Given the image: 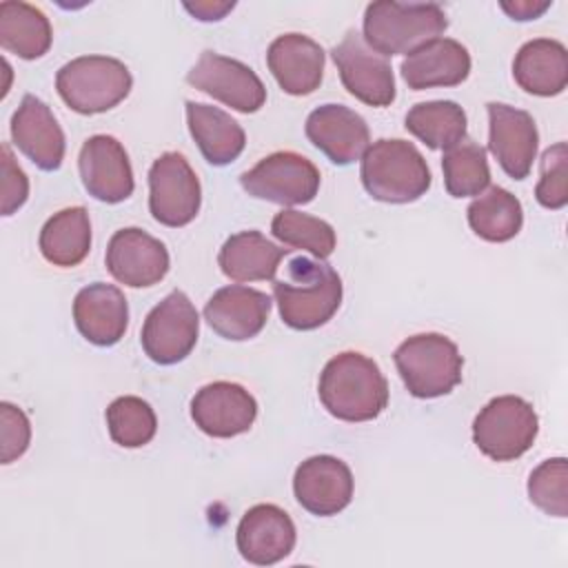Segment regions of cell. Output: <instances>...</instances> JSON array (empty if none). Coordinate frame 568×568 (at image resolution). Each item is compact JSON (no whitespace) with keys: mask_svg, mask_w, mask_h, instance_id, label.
Segmentation results:
<instances>
[{"mask_svg":"<svg viewBox=\"0 0 568 568\" xmlns=\"http://www.w3.org/2000/svg\"><path fill=\"white\" fill-rule=\"evenodd\" d=\"M444 186L453 197L479 195L490 184V169L486 160V149L464 138L455 146L444 151L442 158Z\"/></svg>","mask_w":568,"mask_h":568,"instance_id":"1f68e13d","label":"cell"},{"mask_svg":"<svg viewBox=\"0 0 568 568\" xmlns=\"http://www.w3.org/2000/svg\"><path fill=\"white\" fill-rule=\"evenodd\" d=\"M280 317L295 331H313L326 324L342 304V280L324 260L293 257L284 277L273 280Z\"/></svg>","mask_w":568,"mask_h":568,"instance_id":"7a4b0ae2","label":"cell"},{"mask_svg":"<svg viewBox=\"0 0 568 568\" xmlns=\"http://www.w3.org/2000/svg\"><path fill=\"white\" fill-rule=\"evenodd\" d=\"M548 7H550L548 0H544V2H535V0L501 2V9H504L513 20H535V18H539Z\"/></svg>","mask_w":568,"mask_h":568,"instance_id":"ab89813d","label":"cell"},{"mask_svg":"<svg viewBox=\"0 0 568 568\" xmlns=\"http://www.w3.org/2000/svg\"><path fill=\"white\" fill-rule=\"evenodd\" d=\"M448 29L444 9L435 2H371L364 11V42L379 55L410 53Z\"/></svg>","mask_w":568,"mask_h":568,"instance_id":"3957f363","label":"cell"},{"mask_svg":"<svg viewBox=\"0 0 568 568\" xmlns=\"http://www.w3.org/2000/svg\"><path fill=\"white\" fill-rule=\"evenodd\" d=\"M468 224L486 242H508L524 224L521 202L501 186H488L468 206Z\"/></svg>","mask_w":568,"mask_h":568,"instance_id":"f546056e","label":"cell"},{"mask_svg":"<svg viewBox=\"0 0 568 568\" xmlns=\"http://www.w3.org/2000/svg\"><path fill=\"white\" fill-rule=\"evenodd\" d=\"M566 162H568V146L566 142H557L548 146L539 162V182L535 189V197L544 209H564L568 202L566 189Z\"/></svg>","mask_w":568,"mask_h":568,"instance_id":"d590c367","label":"cell"},{"mask_svg":"<svg viewBox=\"0 0 568 568\" xmlns=\"http://www.w3.org/2000/svg\"><path fill=\"white\" fill-rule=\"evenodd\" d=\"M235 7V2H186L184 4V9L193 16V18H197V20H202V22H213V20H222L231 9Z\"/></svg>","mask_w":568,"mask_h":568,"instance_id":"f35d334b","label":"cell"},{"mask_svg":"<svg viewBox=\"0 0 568 568\" xmlns=\"http://www.w3.org/2000/svg\"><path fill=\"white\" fill-rule=\"evenodd\" d=\"M488 149L513 180L528 178L539 133L532 115L524 109H515L504 102H488Z\"/></svg>","mask_w":568,"mask_h":568,"instance_id":"4fadbf2b","label":"cell"},{"mask_svg":"<svg viewBox=\"0 0 568 568\" xmlns=\"http://www.w3.org/2000/svg\"><path fill=\"white\" fill-rule=\"evenodd\" d=\"M399 71L408 89L415 91L457 87L470 73V53L453 38H435L410 51L402 60Z\"/></svg>","mask_w":568,"mask_h":568,"instance_id":"cb8c5ba5","label":"cell"},{"mask_svg":"<svg viewBox=\"0 0 568 568\" xmlns=\"http://www.w3.org/2000/svg\"><path fill=\"white\" fill-rule=\"evenodd\" d=\"M324 49L304 33H284L266 51V64L288 95L313 93L324 78Z\"/></svg>","mask_w":568,"mask_h":568,"instance_id":"44dd1931","label":"cell"},{"mask_svg":"<svg viewBox=\"0 0 568 568\" xmlns=\"http://www.w3.org/2000/svg\"><path fill=\"white\" fill-rule=\"evenodd\" d=\"M466 113L453 100H430L415 104L404 120L406 131L428 149H450L466 138Z\"/></svg>","mask_w":568,"mask_h":568,"instance_id":"4dcf8cb0","label":"cell"},{"mask_svg":"<svg viewBox=\"0 0 568 568\" xmlns=\"http://www.w3.org/2000/svg\"><path fill=\"white\" fill-rule=\"evenodd\" d=\"M306 138L333 164L346 166L359 160L371 142L366 120L344 104H322L306 118Z\"/></svg>","mask_w":568,"mask_h":568,"instance_id":"d6986e66","label":"cell"},{"mask_svg":"<svg viewBox=\"0 0 568 568\" xmlns=\"http://www.w3.org/2000/svg\"><path fill=\"white\" fill-rule=\"evenodd\" d=\"M271 233L284 246H288V251L304 248L317 260H326L337 244L335 231L328 222L295 209H282L280 213H275L271 222Z\"/></svg>","mask_w":568,"mask_h":568,"instance_id":"d6a6232c","label":"cell"},{"mask_svg":"<svg viewBox=\"0 0 568 568\" xmlns=\"http://www.w3.org/2000/svg\"><path fill=\"white\" fill-rule=\"evenodd\" d=\"M268 313L271 297L257 288H248L242 284L217 288L204 306L206 324L220 337L233 342L255 337L264 328Z\"/></svg>","mask_w":568,"mask_h":568,"instance_id":"ffe728a7","label":"cell"},{"mask_svg":"<svg viewBox=\"0 0 568 568\" xmlns=\"http://www.w3.org/2000/svg\"><path fill=\"white\" fill-rule=\"evenodd\" d=\"M317 395L333 417L342 422H368L386 408L388 382L371 357L357 351H344L322 368Z\"/></svg>","mask_w":568,"mask_h":568,"instance_id":"6da1fadb","label":"cell"},{"mask_svg":"<svg viewBox=\"0 0 568 568\" xmlns=\"http://www.w3.org/2000/svg\"><path fill=\"white\" fill-rule=\"evenodd\" d=\"M0 419H2V464H11L29 448L31 424H29V417L9 402L0 404Z\"/></svg>","mask_w":568,"mask_h":568,"instance_id":"8d00e7d4","label":"cell"},{"mask_svg":"<svg viewBox=\"0 0 568 568\" xmlns=\"http://www.w3.org/2000/svg\"><path fill=\"white\" fill-rule=\"evenodd\" d=\"M286 253L288 248L273 244L260 231H240L222 244L217 264L233 282L275 280L277 266Z\"/></svg>","mask_w":568,"mask_h":568,"instance_id":"4316f807","label":"cell"},{"mask_svg":"<svg viewBox=\"0 0 568 568\" xmlns=\"http://www.w3.org/2000/svg\"><path fill=\"white\" fill-rule=\"evenodd\" d=\"M186 82L240 113H255L266 102V89L257 73L244 62L215 51H202L186 73Z\"/></svg>","mask_w":568,"mask_h":568,"instance_id":"8fae6325","label":"cell"},{"mask_svg":"<svg viewBox=\"0 0 568 568\" xmlns=\"http://www.w3.org/2000/svg\"><path fill=\"white\" fill-rule=\"evenodd\" d=\"M202 189L189 160L178 151L162 153L149 169V211L155 222L178 229L195 220Z\"/></svg>","mask_w":568,"mask_h":568,"instance_id":"9c48e42d","label":"cell"},{"mask_svg":"<svg viewBox=\"0 0 568 568\" xmlns=\"http://www.w3.org/2000/svg\"><path fill=\"white\" fill-rule=\"evenodd\" d=\"M42 257L62 268L78 266L91 251V222L84 206H69L53 213L40 231Z\"/></svg>","mask_w":568,"mask_h":568,"instance_id":"83f0119b","label":"cell"},{"mask_svg":"<svg viewBox=\"0 0 568 568\" xmlns=\"http://www.w3.org/2000/svg\"><path fill=\"white\" fill-rule=\"evenodd\" d=\"M186 124L204 160L213 166L231 164L244 151V144H246L244 129L240 126L237 120H233L226 111L217 106L189 100Z\"/></svg>","mask_w":568,"mask_h":568,"instance_id":"484cf974","label":"cell"},{"mask_svg":"<svg viewBox=\"0 0 568 568\" xmlns=\"http://www.w3.org/2000/svg\"><path fill=\"white\" fill-rule=\"evenodd\" d=\"M11 140L42 171H55L64 160V133L51 109L31 93L11 118Z\"/></svg>","mask_w":568,"mask_h":568,"instance_id":"7402d4cb","label":"cell"},{"mask_svg":"<svg viewBox=\"0 0 568 568\" xmlns=\"http://www.w3.org/2000/svg\"><path fill=\"white\" fill-rule=\"evenodd\" d=\"M333 62L339 71L344 89L368 106H388L395 100V75L388 60L375 53L357 33L351 29L339 44L331 51Z\"/></svg>","mask_w":568,"mask_h":568,"instance_id":"7c38bea8","label":"cell"},{"mask_svg":"<svg viewBox=\"0 0 568 568\" xmlns=\"http://www.w3.org/2000/svg\"><path fill=\"white\" fill-rule=\"evenodd\" d=\"M295 524L288 513L275 504L248 508L235 532L240 555L255 566H273L295 548Z\"/></svg>","mask_w":568,"mask_h":568,"instance_id":"ac0fdd59","label":"cell"},{"mask_svg":"<svg viewBox=\"0 0 568 568\" xmlns=\"http://www.w3.org/2000/svg\"><path fill=\"white\" fill-rule=\"evenodd\" d=\"M109 273L124 286H153L169 273L166 246L138 226L120 229L111 235L104 255Z\"/></svg>","mask_w":568,"mask_h":568,"instance_id":"5bb4252c","label":"cell"},{"mask_svg":"<svg viewBox=\"0 0 568 568\" xmlns=\"http://www.w3.org/2000/svg\"><path fill=\"white\" fill-rule=\"evenodd\" d=\"M104 417L111 439L122 448L146 446L158 430V417L151 404L135 395L113 399Z\"/></svg>","mask_w":568,"mask_h":568,"instance_id":"836d02e7","label":"cell"},{"mask_svg":"<svg viewBox=\"0 0 568 568\" xmlns=\"http://www.w3.org/2000/svg\"><path fill=\"white\" fill-rule=\"evenodd\" d=\"M530 501L552 517H568V462L552 457L541 462L528 477Z\"/></svg>","mask_w":568,"mask_h":568,"instance_id":"e575fe53","label":"cell"},{"mask_svg":"<svg viewBox=\"0 0 568 568\" xmlns=\"http://www.w3.org/2000/svg\"><path fill=\"white\" fill-rule=\"evenodd\" d=\"M393 359L406 390L419 399L448 395L462 382L464 357L457 344L439 333H419L404 339Z\"/></svg>","mask_w":568,"mask_h":568,"instance_id":"5b68a950","label":"cell"},{"mask_svg":"<svg viewBox=\"0 0 568 568\" xmlns=\"http://www.w3.org/2000/svg\"><path fill=\"white\" fill-rule=\"evenodd\" d=\"M49 18L33 4L20 0L0 2V47L22 60L42 58L51 47Z\"/></svg>","mask_w":568,"mask_h":568,"instance_id":"f1b7e54d","label":"cell"},{"mask_svg":"<svg viewBox=\"0 0 568 568\" xmlns=\"http://www.w3.org/2000/svg\"><path fill=\"white\" fill-rule=\"evenodd\" d=\"M133 78L124 62L109 55H80L60 67L55 89L64 104L82 115L118 106L131 91Z\"/></svg>","mask_w":568,"mask_h":568,"instance_id":"8992f818","label":"cell"},{"mask_svg":"<svg viewBox=\"0 0 568 568\" xmlns=\"http://www.w3.org/2000/svg\"><path fill=\"white\" fill-rule=\"evenodd\" d=\"M73 322L87 342L95 346L118 344L129 326V304L124 293L104 282H93L80 288L73 300Z\"/></svg>","mask_w":568,"mask_h":568,"instance_id":"603a6c76","label":"cell"},{"mask_svg":"<svg viewBox=\"0 0 568 568\" xmlns=\"http://www.w3.org/2000/svg\"><path fill=\"white\" fill-rule=\"evenodd\" d=\"M359 178L371 197L388 204L419 200L430 189V169L419 149L399 138H382L362 155Z\"/></svg>","mask_w":568,"mask_h":568,"instance_id":"277c9868","label":"cell"},{"mask_svg":"<svg viewBox=\"0 0 568 568\" xmlns=\"http://www.w3.org/2000/svg\"><path fill=\"white\" fill-rule=\"evenodd\" d=\"M515 82L532 95H559L568 84V51L559 40L535 38L513 60Z\"/></svg>","mask_w":568,"mask_h":568,"instance_id":"d4e9b609","label":"cell"},{"mask_svg":"<svg viewBox=\"0 0 568 568\" xmlns=\"http://www.w3.org/2000/svg\"><path fill=\"white\" fill-rule=\"evenodd\" d=\"M353 473L333 455L304 459L293 475V493L300 506L317 517L342 513L353 499Z\"/></svg>","mask_w":568,"mask_h":568,"instance_id":"2e32d148","label":"cell"},{"mask_svg":"<svg viewBox=\"0 0 568 568\" xmlns=\"http://www.w3.org/2000/svg\"><path fill=\"white\" fill-rule=\"evenodd\" d=\"M200 317L184 291H171L151 308L142 324L140 342L151 362L171 366L182 362L195 346Z\"/></svg>","mask_w":568,"mask_h":568,"instance_id":"30bf717a","label":"cell"},{"mask_svg":"<svg viewBox=\"0 0 568 568\" xmlns=\"http://www.w3.org/2000/svg\"><path fill=\"white\" fill-rule=\"evenodd\" d=\"M0 153H2V186H0L2 215H11L29 197V178L18 166L7 142L0 146Z\"/></svg>","mask_w":568,"mask_h":568,"instance_id":"74e56055","label":"cell"},{"mask_svg":"<svg viewBox=\"0 0 568 568\" xmlns=\"http://www.w3.org/2000/svg\"><path fill=\"white\" fill-rule=\"evenodd\" d=\"M191 417L209 437L229 439L253 426L257 417V402L235 382H213L193 395Z\"/></svg>","mask_w":568,"mask_h":568,"instance_id":"9a60e30c","label":"cell"},{"mask_svg":"<svg viewBox=\"0 0 568 568\" xmlns=\"http://www.w3.org/2000/svg\"><path fill=\"white\" fill-rule=\"evenodd\" d=\"M539 433V417L530 402L517 395L490 399L473 422L475 446L493 462L521 457Z\"/></svg>","mask_w":568,"mask_h":568,"instance_id":"52a82bcc","label":"cell"},{"mask_svg":"<svg viewBox=\"0 0 568 568\" xmlns=\"http://www.w3.org/2000/svg\"><path fill=\"white\" fill-rule=\"evenodd\" d=\"M320 180L317 166L295 151H275L240 175V184L251 197L282 206L313 202Z\"/></svg>","mask_w":568,"mask_h":568,"instance_id":"ba28073f","label":"cell"},{"mask_svg":"<svg viewBox=\"0 0 568 568\" xmlns=\"http://www.w3.org/2000/svg\"><path fill=\"white\" fill-rule=\"evenodd\" d=\"M78 169L89 195L100 202L118 204L133 193V169L124 146L113 135H91L84 140Z\"/></svg>","mask_w":568,"mask_h":568,"instance_id":"e0dca14e","label":"cell"}]
</instances>
